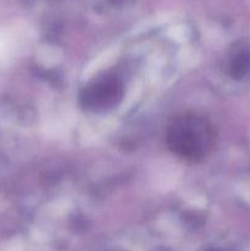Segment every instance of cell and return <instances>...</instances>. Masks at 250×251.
Wrapping results in <instances>:
<instances>
[{"label": "cell", "mask_w": 250, "mask_h": 251, "mask_svg": "<svg viewBox=\"0 0 250 251\" xmlns=\"http://www.w3.org/2000/svg\"><path fill=\"white\" fill-rule=\"evenodd\" d=\"M171 146L185 157H202L210 146L211 135L202 120L184 118L176 120L169 132Z\"/></svg>", "instance_id": "6da1fadb"}]
</instances>
